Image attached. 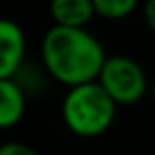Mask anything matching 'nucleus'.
I'll return each mask as SVG.
<instances>
[{
  "mask_svg": "<svg viewBox=\"0 0 155 155\" xmlns=\"http://www.w3.org/2000/svg\"><path fill=\"white\" fill-rule=\"evenodd\" d=\"M106 58L102 43L85 28L53 24L41 41V60L47 74L66 87L98 81Z\"/></svg>",
  "mask_w": 155,
  "mask_h": 155,
  "instance_id": "obj_1",
  "label": "nucleus"
},
{
  "mask_svg": "<svg viewBox=\"0 0 155 155\" xmlns=\"http://www.w3.org/2000/svg\"><path fill=\"white\" fill-rule=\"evenodd\" d=\"M117 106L119 104L108 96L100 81H89L68 87L62 100V119L72 134L81 138H96L113 125Z\"/></svg>",
  "mask_w": 155,
  "mask_h": 155,
  "instance_id": "obj_2",
  "label": "nucleus"
},
{
  "mask_svg": "<svg viewBox=\"0 0 155 155\" xmlns=\"http://www.w3.org/2000/svg\"><path fill=\"white\" fill-rule=\"evenodd\" d=\"M98 81L119 106L140 102L149 89L142 66L127 55H108Z\"/></svg>",
  "mask_w": 155,
  "mask_h": 155,
  "instance_id": "obj_3",
  "label": "nucleus"
},
{
  "mask_svg": "<svg viewBox=\"0 0 155 155\" xmlns=\"http://www.w3.org/2000/svg\"><path fill=\"white\" fill-rule=\"evenodd\" d=\"M26 58V34L13 19L0 17V79H15Z\"/></svg>",
  "mask_w": 155,
  "mask_h": 155,
  "instance_id": "obj_4",
  "label": "nucleus"
},
{
  "mask_svg": "<svg viewBox=\"0 0 155 155\" xmlns=\"http://www.w3.org/2000/svg\"><path fill=\"white\" fill-rule=\"evenodd\" d=\"M49 15L55 26L85 28L94 15V0H49Z\"/></svg>",
  "mask_w": 155,
  "mask_h": 155,
  "instance_id": "obj_5",
  "label": "nucleus"
},
{
  "mask_svg": "<svg viewBox=\"0 0 155 155\" xmlns=\"http://www.w3.org/2000/svg\"><path fill=\"white\" fill-rule=\"evenodd\" d=\"M26 113V91L15 79H0V130L15 127Z\"/></svg>",
  "mask_w": 155,
  "mask_h": 155,
  "instance_id": "obj_6",
  "label": "nucleus"
},
{
  "mask_svg": "<svg viewBox=\"0 0 155 155\" xmlns=\"http://www.w3.org/2000/svg\"><path fill=\"white\" fill-rule=\"evenodd\" d=\"M136 7H138V0H94L96 15L110 21L125 19L127 15L134 13Z\"/></svg>",
  "mask_w": 155,
  "mask_h": 155,
  "instance_id": "obj_7",
  "label": "nucleus"
},
{
  "mask_svg": "<svg viewBox=\"0 0 155 155\" xmlns=\"http://www.w3.org/2000/svg\"><path fill=\"white\" fill-rule=\"evenodd\" d=\"M0 155H41L36 149H32L30 144L26 142H2L0 144Z\"/></svg>",
  "mask_w": 155,
  "mask_h": 155,
  "instance_id": "obj_8",
  "label": "nucleus"
},
{
  "mask_svg": "<svg viewBox=\"0 0 155 155\" xmlns=\"http://www.w3.org/2000/svg\"><path fill=\"white\" fill-rule=\"evenodd\" d=\"M142 19L151 32H155V0H147L142 7Z\"/></svg>",
  "mask_w": 155,
  "mask_h": 155,
  "instance_id": "obj_9",
  "label": "nucleus"
},
{
  "mask_svg": "<svg viewBox=\"0 0 155 155\" xmlns=\"http://www.w3.org/2000/svg\"><path fill=\"white\" fill-rule=\"evenodd\" d=\"M151 96H153V102H155V79H153V83H151Z\"/></svg>",
  "mask_w": 155,
  "mask_h": 155,
  "instance_id": "obj_10",
  "label": "nucleus"
}]
</instances>
